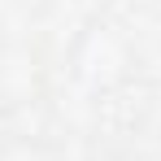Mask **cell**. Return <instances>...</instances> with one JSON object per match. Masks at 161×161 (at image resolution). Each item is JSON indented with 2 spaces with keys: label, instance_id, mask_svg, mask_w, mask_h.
<instances>
[{
  "label": "cell",
  "instance_id": "1",
  "mask_svg": "<svg viewBox=\"0 0 161 161\" xmlns=\"http://www.w3.org/2000/svg\"><path fill=\"white\" fill-rule=\"evenodd\" d=\"M126 65H131V48H126V39L118 35L113 26H92L87 35L79 39V53H74V70H79V79H87L92 87H100V83H118L126 74Z\"/></svg>",
  "mask_w": 161,
  "mask_h": 161
},
{
  "label": "cell",
  "instance_id": "2",
  "mask_svg": "<svg viewBox=\"0 0 161 161\" xmlns=\"http://www.w3.org/2000/svg\"><path fill=\"white\" fill-rule=\"evenodd\" d=\"M0 161H48V153L35 139H4L0 144Z\"/></svg>",
  "mask_w": 161,
  "mask_h": 161
}]
</instances>
